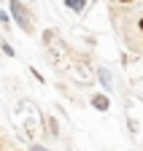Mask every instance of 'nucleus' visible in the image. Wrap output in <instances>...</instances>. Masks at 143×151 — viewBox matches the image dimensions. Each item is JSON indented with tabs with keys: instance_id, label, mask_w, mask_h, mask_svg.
<instances>
[{
	"instance_id": "1",
	"label": "nucleus",
	"mask_w": 143,
	"mask_h": 151,
	"mask_svg": "<svg viewBox=\"0 0 143 151\" xmlns=\"http://www.w3.org/2000/svg\"><path fill=\"white\" fill-rule=\"evenodd\" d=\"M8 11L14 16V22L19 24L24 32H30V19H27V11H24V3H22V0H8Z\"/></svg>"
},
{
	"instance_id": "2",
	"label": "nucleus",
	"mask_w": 143,
	"mask_h": 151,
	"mask_svg": "<svg viewBox=\"0 0 143 151\" xmlns=\"http://www.w3.org/2000/svg\"><path fill=\"white\" fill-rule=\"evenodd\" d=\"M92 108H97V111H108V108H111L108 94H95V97H92Z\"/></svg>"
},
{
	"instance_id": "3",
	"label": "nucleus",
	"mask_w": 143,
	"mask_h": 151,
	"mask_svg": "<svg viewBox=\"0 0 143 151\" xmlns=\"http://www.w3.org/2000/svg\"><path fill=\"white\" fill-rule=\"evenodd\" d=\"M84 6H86V0H65V8L76 11V14H81V11H84Z\"/></svg>"
},
{
	"instance_id": "4",
	"label": "nucleus",
	"mask_w": 143,
	"mask_h": 151,
	"mask_svg": "<svg viewBox=\"0 0 143 151\" xmlns=\"http://www.w3.org/2000/svg\"><path fill=\"white\" fill-rule=\"evenodd\" d=\"M0 51H3L6 57H16V51H14V49H11L8 43H3V46H0Z\"/></svg>"
},
{
	"instance_id": "5",
	"label": "nucleus",
	"mask_w": 143,
	"mask_h": 151,
	"mask_svg": "<svg viewBox=\"0 0 143 151\" xmlns=\"http://www.w3.org/2000/svg\"><path fill=\"white\" fill-rule=\"evenodd\" d=\"M100 81H103L105 86H111V76H108V73H105V70H100Z\"/></svg>"
},
{
	"instance_id": "6",
	"label": "nucleus",
	"mask_w": 143,
	"mask_h": 151,
	"mask_svg": "<svg viewBox=\"0 0 143 151\" xmlns=\"http://www.w3.org/2000/svg\"><path fill=\"white\" fill-rule=\"evenodd\" d=\"M30 73H32V78H35V81H41V84H43V81H46V78H43V76H41V73H38V70H35V68H30Z\"/></svg>"
},
{
	"instance_id": "7",
	"label": "nucleus",
	"mask_w": 143,
	"mask_h": 151,
	"mask_svg": "<svg viewBox=\"0 0 143 151\" xmlns=\"http://www.w3.org/2000/svg\"><path fill=\"white\" fill-rule=\"evenodd\" d=\"M0 22H3V27H6V24H8V14H6V11H3V8H0Z\"/></svg>"
},
{
	"instance_id": "8",
	"label": "nucleus",
	"mask_w": 143,
	"mask_h": 151,
	"mask_svg": "<svg viewBox=\"0 0 143 151\" xmlns=\"http://www.w3.org/2000/svg\"><path fill=\"white\" fill-rule=\"evenodd\" d=\"M49 129H51V132H54V135H57V132H60V129H57V122H54V119H49Z\"/></svg>"
},
{
	"instance_id": "9",
	"label": "nucleus",
	"mask_w": 143,
	"mask_h": 151,
	"mask_svg": "<svg viewBox=\"0 0 143 151\" xmlns=\"http://www.w3.org/2000/svg\"><path fill=\"white\" fill-rule=\"evenodd\" d=\"M30 151H49V148H43V146H38V143H35V146H32Z\"/></svg>"
},
{
	"instance_id": "10",
	"label": "nucleus",
	"mask_w": 143,
	"mask_h": 151,
	"mask_svg": "<svg viewBox=\"0 0 143 151\" xmlns=\"http://www.w3.org/2000/svg\"><path fill=\"white\" fill-rule=\"evenodd\" d=\"M119 3H135V0H119Z\"/></svg>"
},
{
	"instance_id": "11",
	"label": "nucleus",
	"mask_w": 143,
	"mask_h": 151,
	"mask_svg": "<svg viewBox=\"0 0 143 151\" xmlns=\"http://www.w3.org/2000/svg\"><path fill=\"white\" fill-rule=\"evenodd\" d=\"M140 30H143V19H140Z\"/></svg>"
},
{
	"instance_id": "12",
	"label": "nucleus",
	"mask_w": 143,
	"mask_h": 151,
	"mask_svg": "<svg viewBox=\"0 0 143 151\" xmlns=\"http://www.w3.org/2000/svg\"><path fill=\"white\" fill-rule=\"evenodd\" d=\"M0 148H3V140H0Z\"/></svg>"
}]
</instances>
